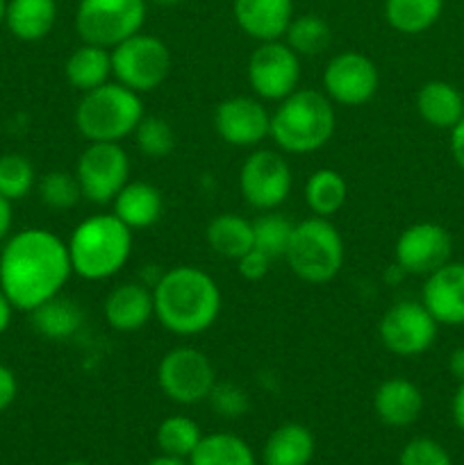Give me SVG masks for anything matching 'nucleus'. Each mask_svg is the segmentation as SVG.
Masks as SVG:
<instances>
[{
  "instance_id": "nucleus-1",
  "label": "nucleus",
  "mask_w": 464,
  "mask_h": 465,
  "mask_svg": "<svg viewBox=\"0 0 464 465\" xmlns=\"http://www.w3.org/2000/svg\"><path fill=\"white\" fill-rule=\"evenodd\" d=\"M71 277L66 241L45 227H25L0 245V289L14 312L30 313L64 293Z\"/></svg>"
},
{
  "instance_id": "nucleus-2",
  "label": "nucleus",
  "mask_w": 464,
  "mask_h": 465,
  "mask_svg": "<svg viewBox=\"0 0 464 465\" xmlns=\"http://www.w3.org/2000/svg\"><path fill=\"white\" fill-rule=\"evenodd\" d=\"M153 300L159 325L182 339L212 330L223 307L217 280L196 266H173L159 272Z\"/></svg>"
},
{
  "instance_id": "nucleus-3",
  "label": "nucleus",
  "mask_w": 464,
  "mask_h": 465,
  "mask_svg": "<svg viewBox=\"0 0 464 465\" xmlns=\"http://www.w3.org/2000/svg\"><path fill=\"white\" fill-rule=\"evenodd\" d=\"M66 245L73 275L86 282H105L127 266L135 232L114 213H94L73 227Z\"/></svg>"
},
{
  "instance_id": "nucleus-4",
  "label": "nucleus",
  "mask_w": 464,
  "mask_h": 465,
  "mask_svg": "<svg viewBox=\"0 0 464 465\" xmlns=\"http://www.w3.org/2000/svg\"><path fill=\"white\" fill-rule=\"evenodd\" d=\"M335 104L323 91L298 89L271 112L268 139L285 154H312L335 134Z\"/></svg>"
},
{
  "instance_id": "nucleus-5",
  "label": "nucleus",
  "mask_w": 464,
  "mask_h": 465,
  "mask_svg": "<svg viewBox=\"0 0 464 465\" xmlns=\"http://www.w3.org/2000/svg\"><path fill=\"white\" fill-rule=\"evenodd\" d=\"M146 116L144 100L116 80L82 94L76 107V127L89 143H121Z\"/></svg>"
},
{
  "instance_id": "nucleus-6",
  "label": "nucleus",
  "mask_w": 464,
  "mask_h": 465,
  "mask_svg": "<svg viewBox=\"0 0 464 465\" xmlns=\"http://www.w3.org/2000/svg\"><path fill=\"white\" fill-rule=\"evenodd\" d=\"M285 259L289 271L305 284H328L344 268V239L330 218H305L296 223Z\"/></svg>"
},
{
  "instance_id": "nucleus-7",
  "label": "nucleus",
  "mask_w": 464,
  "mask_h": 465,
  "mask_svg": "<svg viewBox=\"0 0 464 465\" xmlns=\"http://www.w3.org/2000/svg\"><path fill=\"white\" fill-rule=\"evenodd\" d=\"M171 50L159 36L136 32L112 48V77L135 94H153L171 73Z\"/></svg>"
},
{
  "instance_id": "nucleus-8",
  "label": "nucleus",
  "mask_w": 464,
  "mask_h": 465,
  "mask_svg": "<svg viewBox=\"0 0 464 465\" xmlns=\"http://www.w3.org/2000/svg\"><path fill=\"white\" fill-rule=\"evenodd\" d=\"M146 9V0H80L76 9L77 36L82 44L112 50L114 45L141 32Z\"/></svg>"
},
{
  "instance_id": "nucleus-9",
  "label": "nucleus",
  "mask_w": 464,
  "mask_h": 465,
  "mask_svg": "<svg viewBox=\"0 0 464 465\" xmlns=\"http://www.w3.org/2000/svg\"><path fill=\"white\" fill-rule=\"evenodd\" d=\"M217 371L203 350L194 345L171 348L157 363V386L171 402L198 404L205 402L217 384Z\"/></svg>"
},
{
  "instance_id": "nucleus-10",
  "label": "nucleus",
  "mask_w": 464,
  "mask_h": 465,
  "mask_svg": "<svg viewBox=\"0 0 464 465\" xmlns=\"http://www.w3.org/2000/svg\"><path fill=\"white\" fill-rule=\"evenodd\" d=\"M294 186V171L280 150L255 148L239 168V191L255 212H273L287 203Z\"/></svg>"
},
{
  "instance_id": "nucleus-11",
  "label": "nucleus",
  "mask_w": 464,
  "mask_h": 465,
  "mask_svg": "<svg viewBox=\"0 0 464 465\" xmlns=\"http://www.w3.org/2000/svg\"><path fill=\"white\" fill-rule=\"evenodd\" d=\"M439 322L423 307L421 300H398L382 313L378 339L394 357H421L435 345Z\"/></svg>"
},
{
  "instance_id": "nucleus-12",
  "label": "nucleus",
  "mask_w": 464,
  "mask_h": 465,
  "mask_svg": "<svg viewBox=\"0 0 464 465\" xmlns=\"http://www.w3.org/2000/svg\"><path fill=\"white\" fill-rule=\"evenodd\" d=\"M246 75L250 89L259 100L277 104L300 89L303 68H300V57L285 41H262L248 57Z\"/></svg>"
},
{
  "instance_id": "nucleus-13",
  "label": "nucleus",
  "mask_w": 464,
  "mask_h": 465,
  "mask_svg": "<svg viewBox=\"0 0 464 465\" xmlns=\"http://www.w3.org/2000/svg\"><path fill=\"white\" fill-rule=\"evenodd\" d=\"M132 163L121 143H86L76 163L82 198L94 204H112L130 182Z\"/></svg>"
},
{
  "instance_id": "nucleus-14",
  "label": "nucleus",
  "mask_w": 464,
  "mask_h": 465,
  "mask_svg": "<svg viewBox=\"0 0 464 465\" xmlns=\"http://www.w3.org/2000/svg\"><path fill=\"white\" fill-rule=\"evenodd\" d=\"M380 89V73L376 62L358 50L337 53L323 68V94L332 104L362 107L371 103Z\"/></svg>"
},
{
  "instance_id": "nucleus-15",
  "label": "nucleus",
  "mask_w": 464,
  "mask_h": 465,
  "mask_svg": "<svg viewBox=\"0 0 464 465\" xmlns=\"http://www.w3.org/2000/svg\"><path fill=\"white\" fill-rule=\"evenodd\" d=\"M394 259L405 275L428 277L453 259V236L439 223H412L396 239Z\"/></svg>"
},
{
  "instance_id": "nucleus-16",
  "label": "nucleus",
  "mask_w": 464,
  "mask_h": 465,
  "mask_svg": "<svg viewBox=\"0 0 464 465\" xmlns=\"http://www.w3.org/2000/svg\"><path fill=\"white\" fill-rule=\"evenodd\" d=\"M214 130L232 148H259L271 136V112L257 95H230L214 112Z\"/></svg>"
},
{
  "instance_id": "nucleus-17",
  "label": "nucleus",
  "mask_w": 464,
  "mask_h": 465,
  "mask_svg": "<svg viewBox=\"0 0 464 465\" xmlns=\"http://www.w3.org/2000/svg\"><path fill=\"white\" fill-rule=\"evenodd\" d=\"M421 302L439 327H464V262H453L426 277Z\"/></svg>"
},
{
  "instance_id": "nucleus-18",
  "label": "nucleus",
  "mask_w": 464,
  "mask_h": 465,
  "mask_svg": "<svg viewBox=\"0 0 464 465\" xmlns=\"http://www.w3.org/2000/svg\"><path fill=\"white\" fill-rule=\"evenodd\" d=\"M103 316L105 322L121 334L144 330L155 318L153 286L144 282H123L114 286L103 300Z\"/></svg>"
},
{
  "instance_id": "nucleus-19",
  "label": "nucleus",
  "mask_w": 464,
  "mask_h": 465,
  "mask_svg": "<svg viewBox=\"0 0 464 465\" xmlns=\"http://www.w3.org/2000/svg\"><path fill=\"white\" fill-rule=\"evenodd\" d=\"M232 16L250 39L277 41L294 18V0H232Z\"/></svg>"
},
{
  "instance_id": "nucleus-20",
  "label": "nucleus",
  "mask_w": 464,
  "mask_h": 465,
  "mask_svg": "<svg viewBox=\"0 0 464 465\" xmlns=\"http://www.w3.org/2000/svg\"><path fill=\"white\" fill-rule=\"evenodd\" d=\"M373 411L387 427L400 430L414 425L423 413L421 389L405 377H389L373 393Z\"/></svg>"
},
{
  "instance_id": "nucleus-21",
  "label": "nucleus",
  "mask_w": 464,
  "mask_h": 465,
  "mask_svg": "<svg viewBox=\"0 0 464 465\" xmlns=\"http://www.w3.org/2000/svg\"><path fill=\"white\" fill-rule=\"evenodd\" d=\"M112 213L132 232L148 230L164 216V195L150 182H127L112 200Z\"/></svg>"
},
{
  "instance_id": "nucleus-22",
  "label": "nucleus",
  "mask_w": 464,
  "mask_h": 465,
  "mask_svg": "<svg viewBox=\"0 0 464 465\" xmlns=\"http://www.w3.org/2000/svg\"><path fill=\"white\" fill-rule=\"evenodd\" d=\"M417 114L426 125L450 132L464 118V95L446 80H430L419 89Z\"/></svg>"
},
{
  "instance_id": "nucleus-23",
  "label": "nucleus",
  "mask_w": 464,
  "mask_h": 465,
  "mask_svg": "<svg viewBox=\"0 0 464 465\" xmlns=\"http://www.w3.org/2000/svg\"><path fill=\"white\" fill-rule=\"evenodd\" d=\"M82 322H85V312L77 304V300L66 298L64 293L55 295L48 302L39 304L30 312V325L41 339L55 341H71L73 336L80 331Z\"/></svg>"
},
{
  "instance_id": "nucleus-24",
  "label": "nucleus",
  "mask_w": 464,
  "mask_h": 465,
  "mask_svg": "<svg viewBox=\"0 0 464 465\" xmlns=\"http://www.w3.org/2000/svg\"><path fill=\"white\" fill-rule=\"evenodd\" d=\"M57 0H7L5 25L18 41L45 39L57 23Z\"/></svg>"
},
{
  "instance_id": "nucleus-25",
  "label": "nucleus",
  "mask_w": 464,
  "mask_h": 465,
  "mask_svg": "<svg viewBox=\"0 0 464 465\" xmlns=\"http://www.w3.org/2000/svg\"><path fill=\"white\" fill-rule=\"evenodd\" d=\"M317 452L314 434L300 422L276 427L262 448L264 465H309Z\"/></svg>"
},
{
  "instance_id": "nucleus-26",
  "label": "nucleus",
  "mask_w": 464,
  "mask_h": 465,
  "mask_svg": "<svg viewBox=\"0 0 464 465\" xmlns=\"http://www.w3.org/2000/svg\"><path fill=\"white\" fill-rule=\"evenodd\" d=\"M205 241L217 257L237 262L253 250V221L239 213H218L207 223Z\"/></svg>"
},
{
  "instance_id": "nucleus-27",
  "label": "nucleus",
  "mask_w": 464,
  "mask_h": 465,
  "mask_svg": "<svg viewBox=\"0 0 464 465\" xmlns=\"http://www.w3.org/2000/svg\"><path fill=\"white\" fill-rule=\"evenodd\" d=\"M64 75L80 94L98 89L112 77V50L94 44L77 45L64 64Z\"/></svg>"
},
{
  "instance_id": "nucleus-28",
  "label": "nucleus",
  "mask_w": 464,
  "mask_h": 465,
  "mask_svg": "<svg viewBox=\"0 0 464 465\" xmlns=\"http://www.w3.org/2000/svg\"><path fill=\"white\" fill-rule=\"evenodd\" d=\"M348 200V184L335 168H318L305 182V204L312 216L332 218Z\"/></svg>"
},
{
  "instance_id": "nucleus-29",
  "label": "nucleus",
  "mask_w": 464,
  "mask_h": 465,
  "mask_svg": "<svg viewBox=\"0 0 464 465\" xmlns=\"http://www.w3.org/2000/svg\"><path fill=\"white\" fill-rule=\"evenodd\" d=\"M187 461L189 465H257L250 445L230 431L203 434L198 448Z\"/></svg>"
},
{
  "instance_id": "nucleus-30",
  "label": "nucleus",
  "mask_w": 464,
  "mask_h": 465,
  "mask_svg": "<svg viewBox=\"0 0 464 465\" xmlns=\"http://www.w3.org/2000/svg\"><path fill=\"white\" fill-rule=\"evenodd\" d=\"M444 0H385V18L400 35H423L439 21Z\"/></svg>"
},
{
  "instance_id": "nucleus-31",
  "label": "nucleus",
  "mask_w": 464,
  "mask_h": 465,
  "mask_svg": "<svg viewBox=\"0 0 464 465\" xmlns=\"http://www.w3.org/2000/svg\"><path fill=\"white\" fill-rule=\"evenodd\" d=\"M285 44L300 59L317 57L332 44V30L328 21H323L317 14H300V16L291 18L285 32Z\"/></svg>"
},
{
  "instance_id": "nucleus-32",
  "label": "nucleus",
  "mask_w": 464,
  "mask_h": 465,
  "mask_svg": "<svg viewBox=\"0 0 464 465\" xmlns=\"http://www.w3.org/2000/svg\"><path fill=\"white\" fill-rule=\"evenodd\" d=\"M200 439H203V431H200L198 422L189 416H180V413L164 418L155 434L159 452L177 459H189L198 448Z\"/></svg>"
},
{
  "instance_id": "nucleus-33",
  "label": "nucleus",
  "mask_w": 464,
  "mask_h": 465,
  "mask_svg": "<svg viewBox=\"0 0 464 465\" xmlns=\"http://www.w3.org/2000/svg\"><path fill=\"white\" fill-rule=\"evenodd\" d=\"M296 223L277 209L262 212L253 221V248L271 259H285Z\"/></svg>"
},
{
  "instance_id": "nucleus-34",
  "label": "nucleus",
  "mask_w": 464,
  "mask_h": 465,
  "mask_svg": "<svg viewBox=\"0 0 464 465\" xmlns=\"http://www.w3.org/2000/svg\"><path fill=\"white\" fill-rule=\"evenodd\" d=\"M132 139H135L136 150L148 159H166L177 145V134L171 123L162 116H150V114L141 118L136 130L132 132Z\"/></svg>"
},
{
  "instance_id": "nucleus-35",
  "label": "nucleus",
  "mask_w": 464,
  "mask_h": 465,
  "mask_svg": "<svg viewBox=\"0 0 464 465\" xmlns=\"http://www.w3.org/2000/svg\"><path fill=\"white\" fill-rule=\"evenodd\" d=\"M36 186V173L25 154L7 153L0 157V195L9 203L27 198Z\"/></svg>"
},
{
  "instance_id": "nucleus-36",
  "label": "nucleus",
  "mask_w": 464,
  "mask_h": 465,
  "mask_svg": "<svg viewBox=\"0 0 464 465\" xmlns=\"http://www.w3.org/2000/svg\"><path fill=\"white\" fill-rule=\"evenodd\" d=\"M36 193L39 200L53 212H68V209L77 207L82 198L80 182H77L76 173L66 171H50L36 182Z\"/></svg>"
},
{
  "instance_id": "nucleus-37",
  "label": "nucleus",
  "mask_w": 464,
  "mask_h": 465,
  "mask_svg": "<svg viewBox=\"0 0 464 465\" xmlns=\"http://www.w3.org/2000/svg\"><path fill=\"white\" fill-rule=\"evenodd\" d=\"M205 402L212 407V411L217 416L227 418V420H235V418H241L248 413L250 409V398L239 384L235 381H218L214 384V389L209 391L207 400Z\"/></svg>"
},
{
  "instance_id": "nucleus-38",
  "label": "nucleus",
  "mask_w": 464,
  "mask_h": 465,
  "mask_svg": "<svg viewBox=\"0 0 464 465\" xmlns=\"http://www.w3.org/2000/svg\"><path fill=\"white\" fill-rule=\"evenodd\" d=\"M398 465H453L449 450L435 439L417 436L400 450Z\"/></svg>"
},
{
  "instance_id": "nucleus-39",
  "label": "nucleus",
  "mask_w": 464,
  "mask_h": 465,
  "mask_svg": "<svg viewBox=\"0 0 464 465\" xmlns=\"http://www.w3.org/2000/svg\"><path fill=\"white\" fill-rule=\"evenodd\" d=\"M271 257L253 248L244 257L237 259V272L246 282H262L268 275V271H271Z\"/></svg>"
},
{
  "instance_id": "nucleus-40",
  "label": "nucleus",
  "mask_w": 464,
  "mask_h": 465,
  "mask_svg": "<svg viewBox=\"0 0 464 465\" xmlns=\"http://www.w3.org/2000/svg\"><path fill=\"white\" fill-rule=\"evenodd\" d=\"M18 395V380L12 368L0 363V413L7 411Z\"/></svg>"
},
{
  "instance_id": "nucleus-41",
  "label": "nucleus",
  "mask_w": 464,
  "mask_h": 465,
  "mask_svg": "<svg viewBox=\"0 0 464 465\" xmlns=\"http://www.w3.org/2000/svg\"><path fill=\"white\" fill-rule=\"evenodd\" d=\"M449 148H450V157H453V162L458 163L459 171L464 173V118L453 127V130H450Z\"/></svg>"
},
{
  "instance_id": "nucleus-42",
  "label": "nucleus",
  "mask_w": 464,
  "mask_h": 465,
  "mask_svg": "<svg viewBox=\"0 0 464 465\" xmlns=\"http://www.w3.org/2000/svg\"><path fill=\"white\" fill-rule=\"evenodd\" d=\"M450 416H453L455 427L464 434V381H459L455 389L453 402H450Z\"/></svg>"
},
{
  "instance_id": "nucleus-43",
  "label": "nucleus",
  "mask_w": 464,
  "mask_h": 465,
  "mask_svg": "<svg viewBox=\"0 0 464 465\" xmlns=\"http://www.w3.org/2000/svg\"><path fill=\"white\" fill-rule=\"evenodd\" d=\"M12 223H14V212H12V203L7 198L0 195V245L9 239V232H12Z\"/></svg>"
},
{
  "instance_id": "nucleus-44",
  "label": "nucleus",
  "mask_w": 464,
  "mask_h": 465,
  "mask_svg": "<svg viewBox=\"0 0 464 465\" xmlns=\"http://www.w3.org/2000/svg\"><path fill=\"white\" fill-rule=\"evenodd\" d=\"M449 372L459 381H464V345L462 348H455L449 354Z\"/></svg>"
},
{
  "instance_id": "nucleus-45",
  "label": "nucleus",
  "mask_w": 464,
  "mask_h": 465,
  "mask_svg": "<svg viewBox=\"0 0 464 465\" xmlns=\"http://www.w3.org/2000/svg\"><path fill=\"white\" fill-rule=\"evenodd\" d=\"M12 313H14L12 302H9L7 295H5L3 289H0V336H3L5 331L9 330V325H12Z\"/></svg>"
},
{
  "instance_id": "nucleus-46",
  "label": "nucleus",
  "mask_w": 464,
  "mask_h": 465,
  "mask_svg": "<svg viewBox=\"0 0 464 465\" xmlns=\"http://www.w3.org/2000/svg\"><path fill=\"white\" fill-rule=\"evenodd\" d=\"M146 465H189L187 459H177V457H166V454H159L155 457L153 461H148Z\"/></svg>"
},
{
  "instance_id": "nucleus-47",
  "label": "nucleus",
  "mask_w": 464,
  "mask_h": 465,
  "mask_svg": "<svg viewBox=\"0 0 464 465\" xmlns=\"http://www.w3.org/2000/svg\"><path fill=\"white\" fill-rule=\"evenodd\" d=\"M5 12H7V0H0V25L5 23Z\"/></svg>"
},
{
  "instance_id": "nucleus-48",
  "label": "nucleus",
  "mask_w": 464,
  "mask_h": 465,
  "mask_svg": "<svg viewBox=\"0 0 464 465\" xmlns=\"http://www.w3.org/2000/svg\"><path fill=\"white\" fill-rule=\"evenodd\" d=\"M146 3H155V5H176L180 0H146Z\"/></svg>"
},
{
  "instance_id": "nucleus-49",
  "label": "nucleus",
  "mask_w": 464,
  "mask_h": 465,
  "mask_svg": "<svg viewBox=\"0 0 464 465\" xmlns=\"http://www.w3.org/2000/svg\"><path fill=\"white\" fill-rule=\"evenodd\" d=\"M64 465H91V463H85V461H68V463H64Z\"/></svg>"
}]
</instances>
